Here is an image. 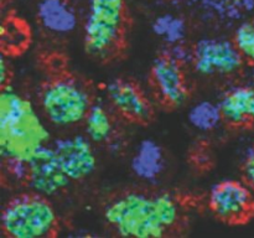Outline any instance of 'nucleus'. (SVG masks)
<instances>
[{"label": "nucleus", "mask_w": 254, "mask_h": 238, "mask_svg": "<svg viewBox=\"0 0 254 238\" xmlns=\"http://www.w3.org/2000/svg\"><path fill=\"white\" fill-rule=\"evenodd\" d=\"M50 133L29 99L11 86L2 87L0 94V151L2 160L29 163L45 145Z\"/></svg>", "instance_id": "nucleus-1"}, {"label": "nucleus", "mask_w": 254, "mask_h": 238, "mask_svg": "<svg viewBox=\"0 0 254 238\" xmlns=\"http://www.w3.org/2000/svg\"><path fill=\"white\" fill-rule=\"evenodd\" d=\"M129 15L126 0H89L83 26L87 54L99 61H112L127 49Z\"/></svg>", "instance_id": "nucleus-2"}, {"label": "nucleus", "mask_w": 254, "mask_h": 238, "mask_svg": "<svg viewBox=\"0 0 254 238\" xmlns=\"http://www.w3.org/2000/svg\"><path fill=\"white\" fill-rule=\"evenodd\" d=\"M39 98L45 116L59 126H71L84 121L94 103L87 83L64 71L51 74L42 81Z\"/></svg>", "instance_id": "nucleus-3"}, {"label": "nucleus", "mask_w": 254, "mask_h": 238, "mask_svg": "<svg viewBox=\"0 0 254 238\" xmlns=\"http://www.w3.org/2000/svg\"><path fill=\"white\" fill-rule=\"evenodd\" d=\"M1 232L9 238L56 237L60 221L49 197L35 191L11 197L1 212Z\"/></svg>", "instance_id": "nucleus-4"}, {"label": "nucleus", "mask_w": 254, "mask_h": 238, "mask_svg": "<svg viewBox=\"0 0 254 238\" xmlns=\"http://www.w3.org/2000/svg\"><path fill=\"white\" fill-rule=\"evenodd\" d=\"M104 220L123 237L161 238L169 235L154 196L141 192H127L111 201L104 208Z\"/></svg>", "instance_id": "nucleus-5"}, {"label": "nucleus", "mask_w": 254, "mask_h": 238, "mask_svg": "<svg viewBox=\"0 0 254 238\" xmlns=\"http://www.w3.org/2000/svg\"><path fill=\"white\" fill-rule=\"evenodd\" d=\"M185 67L164 49L154 59L149 69L148 82L153 96L168 111L183 107L190 97Z\"/></svg>", "instance_id": "nucleus-6"}, {"label": "nucleus", "mask_w": 254, "mask_h": 238, "mask_svg": "<svg viewBox=\"0 0 254 238\" xmlns=\"http://www.w3.org/2000/svg\"><path fill=\"white\" fill-rule=\"evenodd\" d=\"M208 207L226 225H246L254 216V191L245 180H222L211 188Z\"/></svg>", "instance_id": "nucleus-7"}, {"label": "nucleus", "mask_w": 254, "mask_h": 238, "mask_svg": "<svg viewBox=\"0 0 254 238\" xmlns=\"http://www.w3.org/2000/svg\"><path fill=\"white\" fill-rule=\"evenodd\" d=\"M191 52V66L202 76H231L246 63L233 40L206 37L198 40Z\"/></svg>", "instance_id": "nucleus-8"}, {"label": "nucleus", "mask_w": 254, "mask_h": 238, "mask_svg": "<svg viewBox=\"0 0 254 238\" xmlns=\"http://www.w3.org/2000/svg\"><path fill=\"white\" fill-rule=\"evenodd\" d=\"M107 98L121 118L136 125H148L155 109L140 84L130 78H114L106 87Z\"/></svg>", "instance_id": "nucleus-9"}, {"label": "nucleus", "mask_w": 254, "mask_h": 238, "mask_svg": "<svg viewBox=\"0 0 254 238\" xmlns=\"http://www.w3.org/2000/svg\"><path fill=\"white\" fill-rule=\"evenodd\" d=\"M71 178L66 175L52 146L45 145L27 163L26 186L41 195L55 196L66 190Z\"/></svg>", "instance_id": "nucleus-10"}, {"label": "nucleus", "mask_w": 254, "mask_h": 238, "mask_svg": "<svg viewBox=\"0 0 254 238\" xmlns=\"http://www.w3.org/2000/svg\"><path fill=\"white\" fill-rule=\"evenodd\" d=\"M62 169L71 181H81L96 171L97 156L92 141L82 135L57 139L52 145Z\"/></svg>", "instance_id": "nucleus-11"}, {"label": "nucleus", "mask_w": 254, "mask_h": 238, "mask_svg": "<svg viewBox=\"0 0 254 238\" xmlns=\"http://www.w3.org/2000/svg\"><path fill=\"white\" fill-rule=\"evenodd\" d=\"M218 104L227 125L232 128L254 126V86L231 87L222 94Z\"/></svg>", "instance_id": "nucleus-12"}, {"label": "nucleus", "mask_w": 254, "mask_h": 238, "mask_svg": "<svg viewBox=\"0 0 254 238\" xmlns=\"http://www.w3.org/2000/svg\"><path fill=\"white\" fill-rule=\"evenodd\" d=\"M37 19L50 32L69 34L78 24L76 10L66 0H41L37 5Z\"/></svg>", "instance_id": "nucleus-13"}, {"label": "nucleus", "mask_w": 254, "mask_h": 238, "mask_svg": "<svg viewBox=\"0 0 254 238\" xmlns=\"http://www.w3.org/2000/svg\"><path fill=\"white\" fill-rule=\"evenodd\" d=\"M164 165L165 160L160 144L149 138L141 140L130 163L131 170L136 178L148 182H153L161 175Z\"/></svg>", "instance_id": "nucleus-14"}, {"label": "nucleus", "mask_w": 254, "mask_h": 238, "mask_svg": "<svg viewBox=\"0 0 254 238\" xmlns=\"http://www.w3.org/2000/svg\"><path fill=\"white\" fill-rule=\"evenodd\" d=\"M0 42L4 56H17L31 44V31L24 20L9 16L4 20L0 31Z\"/></svg>", "instance_id": "nucleus-15"}, {"label": "nucleus", "mask_w": 254, "mask_h": 238, "mask_svg": "<svg viewBox=\"0 0 254 238\" xmlns=\"http://www.w3.org/2000/svg\"><path fill=\"white\" fill-rule=\"evenodd\" d=\"M222 21H237L254 12V0H190Z\"/></svg>", "instance_id": "nucleus-16"}, {"label": "nucleus", "mask_w": 254, "mask_h": 238, "mask_svg": "<svg viewBox=\"0 0 254 238\" xmlns=\"http://www.w3.org/2000/svg\"><path fill=\"white\" fill-rule=\"evenodd\" d=\"M84 128L92 143H108L113 135V118L103 104L94 101L84 118Z\"/></svg>", "instance_id": "nucleus-17"}, {"label": "nucleus", "mask_w": 254, "mask_h": 238, "mask_svg": "<svg viewBox=\"0 0 254 238\" xmlns=\"http://www.w3.org/2000/svg\"><path fill=\"white\" fill-rule=\"evenodd\" d=\"M153 32L163 39L166 46L183 44L188 32V24L184 17L174 14H161L151 24Z\"/></svg>", "instance_id": "nucleus-18"}, {"label": "nucleus", "mask_w": 254, "mask_h": 238, "mask_svg": "<svg viewBox=\"0 0 254 238\" xmlns=\"http://www.w3.org/2000/svg\"><path fill=\"white\" fill-rule=\"evenodd\" d=\"M191 125L200 131H211L223 121L220 104L211 101H200L193 104L188 113Z\"/></svg>", "instance_id": "nucleus-19"}, {"label": "nucleus", "mask_w": 254, "mask_h": 238, "mask_svg": "<svg viewBox=\"0 0 254 238\" xmlns=\"http://www.w3.org/2000/svg\"><path fill=\"white\" fill-rule=\"evenodd\" d=\"M233 42L245 62L254 66V22H241L233 35Z\"/></svg>", "instance_id": "nucleus-20"}, {"label": "nucleus", "mask_w": 254, "mask_h": 238, "mask_svg": "<svg viewBox=\"0 0 254 238\" xmlns=\"http://www.w3.org/2000/svg\"><path fill=\"white\" fill-rule=\"evenodd\" d=\"M243 180L254 191V144L248 149L242 164Z\"/></svg>", "instance_id": "nucleus-21"}, {"label": "nucleus", "mask_w": 254, "mask_h": 238, "mask_svg": "<svg viewBox=\"0 0 254 238\" xmlns=\"http://www.w3.org/2000/svg\"><path fill=\"white\" fill-rule=\"evenodd\" d=\"M0 78H1V88L2 87L10 86V78H11V69L10 66H7V62L5 56L2 55L1 59V67H0Z\"/></svg>", "instance_id": "nucleus-22"}, {"label": "nucleus", "mask_w": 254, "mask_h": 238, "mask_svg": "<svg viewBox=\"0 0 254 238\" xmlns=\"http://www.w3.org/2000/svg\"><path fill=\"white\" fill-rule=\"evenodd\" d=\"M252 79H253V86H254V72H253V76H252Z\"/></svg>", "instance_id": "nucleus-23"}]
</instances>
